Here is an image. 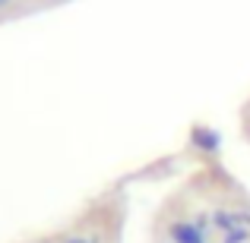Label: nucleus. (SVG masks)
<instances>
[{"mask_svg":"<svg viewBox=\"0 0 250 243\" xmlns=\"http://www.w3.org/2000/svg\"><path fill=\"white\" fill-rule=\"evenodd\" d=\"M67 243H85V240H67Z\"/></svg>","mask_w":250,"mask_h":243,"instance_id":"obj_5","label":"nucleus"},{"mask_svg":"<svg viewBox=\"0 0 250 243\" xmlns=\"http://www.w3.org/2000/svg\"><path fill=\"white\" fill-rule=\"evenodd\" d=\"M3 6H10V0H0V10H3Z\"/></svg>","mask_w":250,"mask_h":243,"instance_id":"obj_4","label":"nucleus"},{"mask_svg":"<svg viewBox=\"0 0 250 243\" xmlns=\"http://www.w3.org/2000/svg\"><path fill=\"white\" fill-rule=\"evenodd\" d=\"M247 234H250L247 227H234V231H228V234H225V243H244V240H247Z\"/></svg>","mask_w":250,"mask_h":243,"instance_id":"obj_3","label":"nucleus"},{"mask_svg":"<svg viewBox=\"0 0 250 243\" xmlns=\"http://www.w3.org/2000/svg\"><path fill=\"white\" fill-rule=\"evenodd\" d=\"M196 142H200V146H206L209 152H215V149H219V136L212 133V130H196Z\"/></svg>","mask_w":250,"mask_h":243,"instance_id":"obj_2","label":"nucleus"},{"mask_svg":"<svg viewBox=\"0 0 250 243\" xmlns=\"http://www.w3.org/2000/svg\"><path fill=\"white\" fill-rule=\"evenodd\" d=\"M171 237L174 243H206L196 224H171Z\"/></svg>","mask_w":250,"mask_h":243,"instance_id":"obj_1","label":"nucleus"}]
</instances>
